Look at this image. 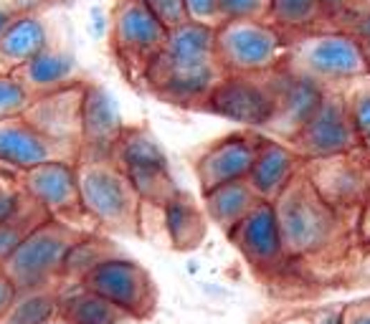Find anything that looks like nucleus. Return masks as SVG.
I'll list each match as a JSON object with an SVG mask.
<instances>
[{"label":"nucleus","instance_id":"nucleus-12","mask_svg":"<svg viewBox=\"0 0 370 324\" xmlns=\"http://www.w3.org/2000/svg\"><path fill=\"white\" fill-rule=\"evenodd\" d=\"M244 261L261 276H276L292 264L287 258L284 243H281L279 218H276L274 203L259 200L252 208V213L244 221L234 226L226 233Z\"/></svg>","mask_w":370,"mask_h":324},{"label":"nucleus","instance_id":"nucleus-41","mask_svg":"<svg viewBox=\"0 0 370 324\" xmlns=\"http://www.w3.org/2000/svg\"><path fill=\"white\" fill-rule=\"evenodd\" d=\"M21 10H26V8H21L18 3H0V38L6 36V30L10 28V23L15 21V15Z\"/></svg>","mask_w":370,"mask_h":324},{"label":"nucleus","instance_id":"nucleus-43","mask_svg":"<svg viewBox=\"0 0 370 324\" xmlns=\"http://www.w3.org/2000/svg\"><path fill=\"white\" fill-rule=\"evenodd\" d=\"M355 0H319V13H340Z\"/></svg>","mask_w":370,"mask_h":324},{"label":"nucleus","instance_id":"nucleus-11","mask_svg":"<svg viewBox=\"0 0 370 324\" xmlns=\"http://www.w3.org/2000/svg\"><path fill=\"white\" fill-rule=\"evenodd\" d=\"M292 150L304 162L327 160V157H340L358 152L360 140L348 119L345 96L337 89H330L325 102L319 107L307 125L292 137Z\"/></svg>","mask_w":370,"mask_h":324},{"label":"nucleus","instance_id":"nucleus-31","mask_svg":"<svg viewBox=\"0 0 370 324\" xmlns=\"http://www.w3.org/2000/svg\"><path fill=\"white\" fill-rule=\"evenodd\" d=\"M30 91L23 87L18 76L10 74V71H3L0 74V122L3 119H13V117H23V111L28 109L30 104Z\"/></svg>","mask_w":370,"mask_h":324},{"label":"nucleus","instance_id":"nucleus-20","mask_svg":"<svg viewBox=\"0 0 370 324\" xmlns=\"http://www.w3.org/2000/svg\"><path fill=\"white\" fill-rule=\"evenodd\" d=\"M302 168L304 160L292 150V145H284L276 137L259 134L256 155H254V165L249 170L246 183L252 185V190L256 192L259 200L274 203L281 192L294 183L297 175L302 172Z\"/></svg>","mask_w":370,"mask_h":324},{"label":"nucleus","instance_id":"nucleus-48","mask_svg":"<svg viewBox=\"0 0 370 324\" xmlns=\"http://www.w3.org/2000/svg\"><path fill=\"white\" fill-rule=\"evenodd\" d=\"M363 48H365V59H368V66H370V38L363 41Z\"/></svg>","mask_w":370,"mask_h":324},{"label":"nucleus","instance_id":"nucleus-27","mask_svg":"<svg viewBox=\"0 0 370 324\" xmlns=\"http://www.w3.org/2000/svg\"><path fill=\"white\" fill-rule=\"evenodd\" d=\"M122 251L117 246H112V241L96 236L94 231L89 233H82L71 243L67 258H64V269H61V287H71V284H79V281L87 276V273L99 266L104 258L117 256Z\"/></svg>","mask_w":370,"mask_h":324},{"label":"nucleus","instance_id":"nucleus-47","mask_svg":"<svg viewBox=\"0 0 370 324\" xmlns=\"http://www.w3.org/2000/svg\"><path fill=\"white\" fill-rule=\"evenodd\" d=\"M6 177H21V175H15V172H8V170L0 168V180H6Z\"/></svg>","mask_w":370,"mask_h":324},{"label":"nucleus","instance_id":"nucleus-19","mask_svg":"<svg viewBox=\"0 0 370 324\" xmlns=\"http://www.w3.org/2000/svg\"><path fill=\"white\" fill-rule=\"evenodd\" d=\"M145 76H148L150 89L155 91L160 99L170 104H203L213 87L221 81L223 71L218 61L203 64V66L191 69H173L165 66L163 61L150 56L145 61Z\"/></svg>","mask_w":370,"mask_h":324},{"label":"nucleus","instance_id":"nucleus-18","mask_svg":"<svg viewBox=\"0 0 370 324\" xmlns=\"http://www.w3.org/2000/svg\"><path fill=\"white\" fill-rule=\"evenodd\" d=\"M79 104H82V81L51 94L33 96L28 109L23 111V119L49 140L79 147L82 145Z\"/></svg>","mask_w":370,"mask_h":324},{"label":"nucleus","instance_id":"nucleus-40","mask_svg":"<svg viewBox=\"0 0 370 324\" xmlns=\"http://www.w3.org/2000/svg\"><path fill=\"white\" fill-rule=\"evenodd\" d=\"M350 279L370 284V246H363V253H360V258H358L355 269L350 271Z\"/></svg>","mask_w":370,"mask_h":324},{"label":"nucleus","instance_id":"nucleus-49","mask_svg":"<svg viewBox=\"0 0 370 324\" xmlns=\"http://www.w3.org/2000/svg\"><path fill=\"white\" fill-rule=\"evenodd\" d=\"M49 324H69V322H67V319H61V317H53Z\"/></svg>","mask_w":370,"mask_h":324},{"label":"nucleus","instance_id":"nucleus-21","mask_svg":"<svg viewBox=\"0 0 370 324\" xmlns=\"http://www.w3.org/2000/svg\"><path fill=\"white\" fill-rule=\"evenodd\" d=\"M157 59L173 69L211 64L215 61V28L195 21H183L175 28H168L163 48L157 51Z\"/></svg>","mask_w":370,"mask_h":324},{"label":"nucleus","instance_id":"nucleus-26","mask_svg":"<svg viewBox=\"0 0 370 324\" xmlns=\"http://www.w3.org/2000/svg\"><path fill=\"white\" fill-rule=\"evenodd\" d=\"M59 317L69 324H130L132 319L82 284L59 289Z\"/></svg>","mask_w":370,"mask_h":324},{"label":"nucleus","instance_id":"nucleus-17","mask_svg":"<svg viewBox=\"0 0 370 324\" xmlns=\"http://www.w3.org/2000/svg\"><path fill=\"white\" fill-rule=\"evenodd\" d=\"M165 28L142 0H117L109 15V38L119 56L148 61L165 44Z\"/></svg>","mask_w":370,"mask_h":324},{"label":"nucleus","instance_id":"nucleus-32","mask_svg":"<svg viewBox=\"0 0 370 324\" xmlns=\"http://www.w3.org/2000/svg\"><path fill=\"white\" fill-rule=\"evenodd\" d=\"M272 0H218V18L223 21H269Z\"/></svg>","mask_w":370,"mask_h":324},{"label":"nucleus","instance_id":"nucleus-33","mask_svg":"<svg viewBox=\"0 0 370 324\" xmlns=\"http://www.w3.org/2000/svg\"><path fill=\"white\" fill-rule=\"evenodd\" d=\"M342 96H345L350 125H353L358 140H360L363 134L370 132V87H360L353 94H342Z\"/></svg>","mask_w":370,"mask_h":324},{"label":"nucleus","instance_id":"nucleus-1","mask_svg":"<svg viewBox=\"0 0 370 324\" xmlns=\"http://www.w3.org/2000/svg\"><path fill=\"white\" fill-rule=\"evenodd\" d=\"M281 243L292 264H322L345 253L350 226L337 210L327 206L302 172L274 200Z\"/></svg>","mask_w":370,"mask_h":324},{"label":"nucleus","instance_id":"nucleus-6","mask_svg":"<svg viewBox=\"0 0 370 324\" xmlns=\"http://www.w3.org/2000/svg\"><path fill=\"white\" fill-rule=\"evenodd\" d=\"M112 162L122 170L142 206L150 203L160 208L178 190L173 183L170 160L148 127H125L112 150Z\"/></svg>","mask_w":370,"mask_h":324},{"label":"nucleus","instance_id":"nucleus-5","mask_svg":"<svg viewBox=\"0 0 370 324\" xmlns=\"http://www.w3.org/2000/svg\"><path fill=\"white\" fill-rule=\"evenodd\" d=\"M287 66L322 81L327 89L370 74L363 41L348 30L312 33L289 46Z\"/></svg>","mask_w":370,"mask_h":324},{"label":"nucleus","instance_id":"nucleus-50","mask_svg":"<svg viewBox=\"0 0 370 324\" xmlns=\"http://www.w3.org/2000/svg\"><path fill=\"white\" fill-rule=\"evenodd\" d=\"M3 71H6V69H3V64H0V74H3Z\"/></svg>","mask_w":370,"mask_h":324},{"label":"nucleus","instance_id":"nucleus-28","mask_svg":"<svg viewBox=\"0 0 370 324\" xmlns=\"http://www.w3.org/2000/svg\"><path fill=\"white\" fill-rule=\"evenodd\" d=\"M53 317H59V289H33L15 291L0 324H49Z\"/></svg>","mask_w":370,"mask_h":324},{"label":"nucleus","instance_id":"nucleus-36","mask_svg":"<svg viewBox=\"0 0 370 324\" xmlns=\"http://www.w3.org/2000/svg\"><path fill=\"white\" fill-rule=\"evenodd\" d=\"M342 324H370V299L342 304Z\"/></svg>","mask_w":370,"mask_h":324},{"label":"nucleus","instance_id":"nucleus-45","mask_svg":"<svg viewBox=\"0 0 370 324\" xmlns=\"http://www.w3.org/2000/svg\"><path fill=\"white\" fill-rule=\"evenodd\" d=\"M269 324H310V312H299V314H287V317L274 319Z\"/></svg>","mask_w":370,"mask_h":324},{"label":"nucleus","instance_id":"nucleus-23","mask_svg":"<svg viewBox=\"0 0 370 324\" xmlns=\"http://www.w3.org/2000/svg\"><path fill=\"white\" fill-rule=\"evenodd\" d=\"M49 46H51V33L44 15L36 10H21L6 30V36L0 38V64L6 71H15Z\"/></svg>","mask_w":370,"mask_h":324},{"label":"nucleus","instance_id":"nucleus-24","mask_svg":"<svg viewBox=\"0 0 370 324\" xmlns=\"http://www.w3.org/2000/svg\"><path fill=\"white\" fill-rule=\"evenodd\" d=\"M160 210V223L173 249L191 251L198 249L208 231V218L203 208L183 190H175L170 198L165 200Z\"/></svg>","mask_w":370,"mask_h":324},{"label":"nucleus","instance_id":"nucleus-22","mask_svg":"<svg viewBox=\"0 0 370 324\" xmlns=\"http://www.w3.org/2000/svg\"><path fill=\"white\" fill-rule=\"evenodd\" d=\"M10 74L18 76V81L30 91V96H41L76 84L79 66H76L74 53L51 44Z\"/></svg>","mask_w":370,"mask_h":324},{"label":"nucleus","instance_id":"nucleus-29","mask_svg":"<svg viewBox=\"0 0 370 324\" xmlns=\"http://www.w3.org/2000/svg\"><path fill=\"white\" fill-rule=\"evenodd\" d=\"M44 221H49V215L28 198V203L23 206L21 213L10 218L8 223H0V264L8 261L10 253L23 243V238L28 236L33 228H38Z\"/></svg>","mask_w":370,"mask_h":324},{"label":"nucleus","instance_id":"nucleus-46","mask_svg":"<svg viewBox=\"0 0 370 324\" xmlns=\"http://www.w3.org/2000/svg\"><path fill=\"white\" fill-rule=\"evenodd\" d=\"M360 150H365V155H370V132L360 137Z\"/></svg>","mask_w":370,"mask_h":324},{"label":"nucleus","instance_id":"nucleus-2","mask_svg":"<svg viewBox=\"0 0 370 324\" xmlns=\"http://www.w3.org/2000/svg\"><path fill=\"white\" fill-rule=\"evenodd\" d=\"M79 203L96 228L112 233H137L142 203L130 188L122 170L112 160H76Z\"/></svg>","mask_w":370,"mask_h":324},{"label":"nucleus","instance_id":"nucleus-34","mask_svg":"<svg viewBox=\"0 0 370 324\" xmlns=\"http://www.w3.org/2000/svg\"><path fill=\"white\" fill-rule=\"evenodd\" d=\"M142 3L150 8V13L155 15L165 28H175L183 21H188L185 18L183 0H142Z\"/></svg>","mask_w":370,"mask_h":324},{"label":"nucleus","instance_id":"nucleus-13","mask_svg":"<svg viewBox=\"0 0 370 324\" xmlns=\"http://www.w3.org/2000/svg\"><path fill=\"white\" fill-rule=\"evenodd\" d=\"M79 119H82L79 157L112 160V150H114V145H117V140L122 137L127 127L122 122L117 96L96 81H82Z\"/></svg>","mask_w":370,"mask_h":324},{"label":"nucleus","instance_id":"nucleus-16","mask_svg":"<svg viewBox=\"0 0 370 324\" xmlns=\"http://www.w3.org/2000/svg\"><path fill=\"white\" fill-rule=\"evenodd\" d=\"M279 74L281 81H272L276 91V111L267 129H272L281 140H292L322 107L330 89L322 81L292 71L289 66L279 69Z\"/></svg>","mask_w":370,"mask_h":324},{"label":"nucleus","instance_id":"nucleus-39","mask_svg":"<svg viewBox=\"0 0 370 324\" xmlns=\"http://www.w3.org/2000/svg\"><path fill=\"white\" fill-rule=\"evenodd\" d=\"M355 238L360 246H370V198L365 200V206L355 218Z\"/></svg>","mask_w":370,"mask_h":324},{"label":"nucleus","instance_id":"nucleus-37","mask_svg":"<svg viewBox=\"0 0 370 324\" xmlns=\"http://www.w3.org/2000/svg\"><path fill=\"white\" fill-rule=\"evenodd\" d=\"M89 33L96 41H104V38L109 36V13L102 6L89 8Z\"/></svg>","mask_w":370,"mask_h":324},{"label":"nucleus","instance_id":"nucleus-9","mask_svg":"<svg viewBox=\"0 0 370 324\" xmlns=\"http://www.w3.org/2000/svg\"><path fill=\"white\" fill-rule=\"evenodd\" d=\"M370 160L358 157L355 152L327 160L304 162V175L319 198L337 210L342 218L360 213L365 200L370 198Z\"/></svg>","mask_w":370,"mask_h":324},{"label":"nucleus","instance_id":"nucleus-8","mask_svg":"<svg viewBox=\"0 0 370 324\" xmlns=\"http://www.w3.org/2000/svg\"><path fill=\"white\" fill-rule=\"evenodd\" d=\"M203 109L244 127L246 132L267 129L276 111L274 84H267L259 76L223 74L203 102Z\"/></svg>","mask_w":370,"mask_h":324},{"label":"nucleus","instance_id":"nucleus-35","mask_svg":"<svg viewBox=\"0 0 370 324\" xmlns=\"http://www.w3.org/2000/svg\"><path fill=\"white\" fill-rule=\"evenodd\" d=\"M183 8L188 21L213 26V28L221 23V18H218V0H183Z\"/></svg>","mask_w":370,"mask_h":324},{"label":"nucleus","instance_id":"nucleus-3","mask_svg":"<svg viewBox=\"0 0 370 324\" xmlns=\"http://www.w3.org/2000/svg\"><path fill=\"white\" fill-rule=\"evenodd\" d=\"M287 33L272 21H223L215 26V61L223 74L264 76L287 66Z\"/></svg>","mask_w":370,"mask_h":324},{"label":"nucleus","instance_id":"nucleus-15","mask_svg":"<svg viewBox=\"0 0 370 324\" xmlns=\"http://www.w3.org/2000/svg\"><path fill=\"white\" fill-rule=\"evenodd\" d=\"M256 140H259V132L241 129V132L223 134L200 150L193 162L200 190L246 180L254 165V155H256Z\"/></svg>","mask_w":370,"mask_h":324},{"label":"nucleus","instance_id":"nucleus-38","mask_svg":"<svg viewBox=\"0 0 370 324\" xmlns=\"http://www.w3.org/2000/svg\"><path fill=\"white\" fill-rule=\"evenodd\" d=\"M310 324H342V304L312 309L310 312Z\"/></svg>","mask_w":370,"mask_h":324},{"label":"nucleus","instance_id":"nucleus-30","mask_svg":"<svg viewBox=\"0 0 370 324\" xmlns=\"http://www.w3.org/2000/svg\"><path fill=\"white\" fill-rule=\"evenodd\" d=\"M319 15V0H272L269 3V21L276 28L299 30L315 23Z\"/></svg>","mask_w":370,"mask_h":324},{"label":"nucleus","instance_id":"nucleus-10","mask_svg":"<svg viewBox=\"0 0 370 324\" xmlns=\"http://www.w3.org/2000/svg\"><path fill=\"white\" fill-rule=\"evenodd\" d=\"M23 192L44 210L49 218L67 223L71 228L89 233L79 221H89L79 203V172L76 160H53L28 170L18 177Z\"/></svg>","mask_w":370,"mask_h":324},{"label":"nucleus","instance_id":"nucleus-25","mask_svg":"<svg viewBox=\"0 0 370 324\" xmlns=\"http://www.w3.org/2000/svg\"><path fill=\"white\" fill-rule=\"evenodd\" d=\"M259 203L256 192L252 190V185L246 180L238 183H226L211 190H203V213L213 226L229 233L234 226L244 221L252 213V208Z\"/></svg>","mask_w":370,"mask_h":324},{"label":"nucleus","instance_id":"nucleus-4","mask_svg":"<svg viewBox=\"0 0 370 324\" xmlns=\"http://www.w3.org/2000/svg\"><path fill=\"white\" fill-rule=\"evenodd\" d=\"M79 236L82 231L49 218L23 238V243L10 253L8 261L0 264V269L15 291L61 289L64 258Z\"/></svg>","mask_w":370,"mask_h":324},{"label":"nucleus","instance_id":"nucleus-44","mask_svg":"<svg viewBox=\"0 0 370 324\" xmlns=\"http://www.w3.org/2000/svg\"><path fill=\"white\" fill-rule=\"evenodd\" d=\"M353 36H358L360 41H368V38H370V13H365L363 18L355 23V28H353Z\"/></svg>","mask_w":370,"mask_h":324},{"label":"nucleus","instance_id":"nucleus-42","mask_svg":"<svg viewBox=\"0 0 370 324\" xmlns=\"http://www.w3.org/2000/svg\"><path fill=\"white\" fill-rule=\"evenodd\" d=\"M13 299H15L13 284L8 281V276L3 273V269H0V317H3V314L8 312V307L13 304Z\"/></svg>","mask_w":370,"mask_h":324},{"label":"nucleus","instance_id":"nucleus-14","mask_svg":"<svg viewBox=\"0 0 370 324\" xmlns=\"http://www.w3.org/2000/svg\"><path fill=\"white\" fill-rule=\"evenodd\" d=\"M53 160H79V147L49 140L23 117L0 122V168L3 170L23 175Z\"/></svg>","mask_w":370,"mask_h":324},{"label":"nucleus","instance_id":"nucleus-7","mask_svg":"<svg viewBox=\"0 0 370 324\" xmlns=\"http://www.w3.org/2000/svg\"><path fill=\"white\" fill-rule=\"evenodd\" d=\"M79 284L114 304L132 322L148 319L157 307V289L150 271L125 253L104 258Z\"/></svg>","mask_w":370,"mask_h":324}]
</instances>
